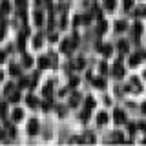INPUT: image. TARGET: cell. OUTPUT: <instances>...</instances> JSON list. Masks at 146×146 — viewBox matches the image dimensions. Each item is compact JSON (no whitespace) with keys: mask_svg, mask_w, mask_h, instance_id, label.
<instances>
[{"mask_svg":"<svg viewBox=\"0 0 146 146\" xmlns=\"http://www.w3.org/2000/svg\"><path fill=\"white\" fill-rule=\"evenodd\" d=\"M93 99H91V97H88V99H86V108H88V110H91V108H93Z\"/></svg>","mask_w":146,"mask_h":146,"instance_id":"obj_19","label":"cell"},{"mask_svg":"<svg viewBox=\"0 0 146 146\" xmlns=\"http://www.w3.org/2000/svg\"><path fill=\"white\" fill-rule=\"evenodd\" d=\"M139 60H141L139 55H133V57L130 58V66H137V64H139Z\"/></svg>","mask_w":146,"mask_h":146,"instance_id":"obj_14","label":"cell"},{"mask_svg":"<svg viewBox=\"0 0 146 146\" xmlns=\"http://www.w3.org/2000/svg\"><path fill=\"white\" fill-rule=\"evenodd\" d=\"M113 75H115V77H122V75H124V70L121 68V62L115 64V68H113Z\"/></svg>","mask_w":146,"mask_h":146,"instance_id":"obj_6","label":"cell"},{"mask_svg":"<svg viewBox=\"0 0 146 146\" xmlns=\"http://www.w3.org/2000/svg\"><path fill=\"white\" fill-rule=\"evenodd\" d=\"M119 49H121L122 53H126V51H128V44L124 42V40H121V42H119Z\"/></svg>","mask_w":146,"mask_h":146,"instance_id":"obj_15","label":"cell"},{"mask_svg":"<svg viewBox=\"0 0 146 146\" xmlns=\"http://www.w3.org/2000/svg\"><path fill=\"white\" fill-rule=\"evenodd\" d=\"M93 86L99 90H104L106 88V82H104V79H93Z\"/></svg>","mask_w":146,"mask_h":146,"instance_id":"obj_7","label":"cell"},{"mask_svg":"<svg viewBox=\"0 0 146 146\" xmlns=\"http://www.w3.org/2000/svg\"><path fill=\"white\" fill-rule=\"evenodd\" d=\"M99 33H104V31H106V22H100V24H99Z\"/></svg>","mask_w":146,"mask_h":146,"instance_id":"obj_20","label":"cell"},{"mask_svg":"<svg viewBox=\"0 0 146 146\" xmlns=\"http://www.w3.org/2000/svg\"><path fill=\"white\" fill-rule=\"evenodd\" d=\"M9 73H11V75H18V73H20V68L15 66V64H11V68H9Z\"/></svg>","mask_w":146,"mask_h":146,"instance_id":"obj_13","label":"cell"},{"mask_svg":"<svg viewBox=\"0 0 146 146\" xmlns=\"http://www.w3.org/2000/svg\"><path fill=\"white\" fill-rule=\"evenodd\" d=\"M88 117H90V113H88V111L82 113V121H88Z\"/></svg>","mask_w":146,"mask_h":146,"instance_id":"obj_27","label":"cell"},{"mask_svg":"<svg viewBox=\"0 0 146 146\" xmlns=\"http://www.w3.org/2000/svg\"><path fill=\"white\" fill-rule=\"evenodd\" d=\"M15 2H17L18 7H24V6H26V0H15Z\"/></svg>","mask_w":146,"mask_h":146,"instance_id":"obj_24","label":"cell"},{"mask_svg":"<svg viewBox=\"0 0 146 146\" xmlns=\"http://www.w3.org/2000/svg\"><path fill=\"white\" fill-rule=\"evenodd\" d=\"M141 110H143V113H146V102L143 104V106H141Z\"/></svg>","mask_w":146,"mask_h":146,"instance_id":"obj_29","label":"cell"},{"mask_svg":"<svg viewBox=\"0 0 146 146\" xmlns=\"http://www.w3.org/2000/svg\"><path fill=\"white\" fill-rule=\"evenodd\" d=\"M2 135H4V133H2V131H0V137H2Z\"/></svg>","mask_w":146,"mask_h":146,"instance_id":"obj_31","label":"cell"},{"mask_svg":"<svg viewBox=\"0 0 146 146\" xmlns=\"http://www.w3.org/2000/svg\"><path fill=\"white\" fill-rule=\"evenodd\" d=\"M104 7H106V9H113V7H115V0H104Z\"/></svg>","mask_w":146,"mask_h":146,"instance_id":"obj_12","label":"cell"},{"mask_svg":"<svg viewBox=\"0 0 146 146\" xmlns=\"http://www.w3.org/2000/svg\"><path fill=\"white\" fill-rule=\"evenodd\" d=\"M26 102H27V106H31V108H36V106H38V100H36L35 97H31V95L26 99Z\"/></svg>","mask_w":146,"mask_h":146,"instance_id":"obj_8","label":"cell"},{"mask_svg":"<svg viewBox=\"0 0 146 146\" xmlns=\"http://www.w3.org/2000/svg\"><path fill=\"white\" fill-rule=\"evenodd\" d=\"M124 27H126V24H124V22H122V20L115 22V29H117V31H122V29H124Z\"/></svg>","mask_w":146,"mask_h":146,"instance_id":"obj_16","label":"cell"},{"mask_svg":"<svg viewBox=\"0 0 146 146\" xmlns=\"http://www.w3.org/2000/svg\"><path fill=\"white\" fill-rule=\"evenodd\" d=\"M51 91H53L51 84H46V88H44V95H46V97H49V95H51Z\"/></svg>","mask_w":146,"mask_h":146,"instance_id":"obj_18","label":"cell"},{"mask_svg":"<svg viewBox=\"0 0 146 146\" xmlns=\"http://www.w3.org/2000/svg\"><path fill=\"white\" fill-rule=\"evenodd\" d=\"M46 2H49V0H46Z\"/></svg>","mask_w":146,"mask_h":146,"instance_id":"obj_35","label":"cell"},{"mask_svg":"<svg viewBox=\"0 0 146 146\" xmlns=\"http://www.w3.org/2000/svg\"><path fill=\"white\" fill-rule=\"evenodd\" d=\"M131 4H133L131 0H124V7H126V9H130V7H131Z\"/></svg>","mask_w":146,"mask_h":146,"instance_id":"obj_25","label":"cell"},{"mask_svg":"<svg viewBox=\"0 0 146 146\" xmlns=\"http://www.w3.org/2000/svg\"><path fill=\"white\" fill-rule=\"evenodd\" d=\"M84 66H86L84 58H77V68H84Z\"/></svg>","mask_w":146,"mask_h":146,"instance_id":"obj_21","label":"cell"},{"mask_svg":"<svg viewBox=\"0 0 146 146\" xmlns=\"http://www.w3.org/2000/svg\"><path fill=\"white\" fill-rule=\"evenodd\" d=\"M113 119H115V122L117 124H122V122H126V115H124V111L122 110H115V113H113Z\"/></svg>","mask_w":146,"mask_h":146,"instance_id":"obj_2","label":"cell"},{"mask_svg":"<svg viewBox=\"0 0 146 146\" xmlns=\"http://www.w3.org/2000/svg\"><path fill=\"white\" fill-rule=\"evenodd\" d=\"M33 46H35V48H40V46H42V36H35V42H33Z\"/></svg>","mask_w":146,"mask_h":146,"instance_id":"obj_17","label":"cell"},{"mask_svg":"<svg viewBox=\"0 0 146 146\" xmlns=\"http://www.w3.org/2000/svg\"><path fill=\"white\" fill-rule=\"evenodd\" d=\"M22 66H24V68H31V66H33V58H31L29 55H24V58H22Z\"/></svg>","mask_w":146,"mask_h":146,"instance_id":"obj_5","label":"cell"},{"mask_svg":"<svg viewBox=\"0 0 146 146\" xmlns=\"http://www.w3.org/2000/svg\"><path fill=\"white\" fill-rule=\"evenodd\" d=\"M27 84H29V80H27V79H22L20 80V88H26Z\"/></svg>","mask_w":146,"mask_h":146,"instance_id":"obj_23","label":"cell"},{"mask_svg":"<svg viewBox=\"0 0 146 146\" xmlns=\"http://www.w3.org/2000/svg\"><path fill=\"white\" fill-rule=\"evenodd\" d=\"M11 90H13V84H7V88H6V93H11Z\"/></svg>","mask_w":146,"mask_h":146,"instance_id":"obj_28","label":"cell"},{"mask_svg":"<svg viewBox=\"0 0 146 146\" xmlns=\"http://www.w3.org/2000/svg\"><path fill=\"white\" fill-rule=\"evenodd\" d=\"M2 60H4V53L0 51V62H2Z\"/></svg>","mask_w":146,"mask_h":146,"instance_id":"obj_30","label":"cell"},{"mask_svg":"<svg viewBox=\"0 0 146 146\" xmlns=\"http://www.w3.org/2000/svg\"><path fill=\"white\" fill-rule=\"evenodd\" d=\"M18 99H20V93H18V91L11 95V102H18Z\"/></svg>","mask_w":146,"mask_h":146,"instance_id":"obj_22","label":"cell"},{"mask_svg":"<svg viewBox=\"0 0 146 146\" xmlns=\"http://www.w3.org/2000/svg\"><path fill=\"white\" fill-rule=\"evenodd\" d=\"M93 15L97 17V18H100V9H99V7H95V9H93Z\"/></svg>","mask_w":146,"mask_h":146,"instance_id":"obj_26","label":"cell"},{"mask_svg":"<svg viewBox=\"0 0 146 146\" xmlns=\"http://www.w3.org/2000/svg\"><path fill=\"white\" fill-rule=\"evenodd\" d=\"M38 66H40V68H48V66H49L48 57H40V58H38Z\"/></svg>","mask_w":146,"mask_h":146,"instance_id":"obj_11","label":"cell"},{"mask_svg":"<svg viewBox=\"0 0 146 146\" xmlns=\"http://www.w3.org/2000/svg\"><path fill=\"white\" fill-rule=\"evenodd\" d=\"M27 133H29V135H36V133H38V121H36V119H31V121L27 122Z\"/></svg>","mask_w":146,"mask_h":146,"instance_id":"obj_1","label":"cell"},{"mask_svg":"<svg viewBox=\"0 0 146 146\" xmlns=\"http://www.w3.org/2000/svg\"><path fill=\"white\" fill-rule=\"evenodd\" d=\"M144 79H146V71H144Z\"/></svg>","mask_w":146,"mask_h":146,"instance_id":"obj_32","label":"cell"},{"mask_svg":"<svg viewBox=\"0 0 146 146\" xmlns=\"http://www.w3.org/2000/svg\"><path fill=\"white\" fill-rule=\"evenodd\" d=\"M22 117H24V111H22V110H15V111H13V121H20Z\"/></svg>","mask_w":146,"mask_h":146,"instance_id":"obj_10","label":"cell"},{"mask_svg":"<svg viewBox=\"0 0 146 146\" xmlns=\"http://www.w3.org/2000/svg\"><path fill=\"white\" fill-rule=\"evenodd\" d=\"M33 20H35V24H36V26H42V22H44V17H42V13H40V11H35V15H33Z\"/></svg>","mask_w":146,"mask_h":146,"instance_id":"obj_3","label":"cell"},{"mask_svg":"<svg viewBox=\"0 0 146 146\" xmlns=\"http://www.w3.org/2000/svg\"><path fill=\"white\" fill-rule=\"evenodd\" d=\"M106 122H108V113L100 111L97 115V124H106Z\"/></svg>","mask_w":146,"mask_h":146,"instance_id":"obj_4","label":"cell"},{"mask_svg":"<svg viewBox=\"0 0 146 146\" xmlns=\"http://www.w3.org/2000/svg\"><path fill=\"white\" fill-rule=\"evenodd\" d=\"M7 11H9V4H7V0H4V2L0 4V15H6Z\"/></svg>","mask_w":146,"mask_h":146,"instance_id":"obj_9","label":"cell"},{"mask_svg":"<svg viewBox=\"0 0 146 146\" xmlns=\"http://www.w3.org/2000/svg\"><path fill=\"white\" fill-rule=\"evenodd\" d=\"M0 79H2V73H0Z\"/></svg>","mask_w":146,"mask_h":146,"instance_id":"obj_33","label":"cell"},{"mask_svg":"<svg viewBox=\"0 0 146 146\" xmlns=\"http://www.w3.org/2000/svg\"><path fill=\"white\" fill-rule=\"evenodd\" d=\"M0 38H2V33H0Z\"/></svg>","mask_w":146,"mask_h":146,"instance_id":"obj_34","label":"cell"}]
</instances>
